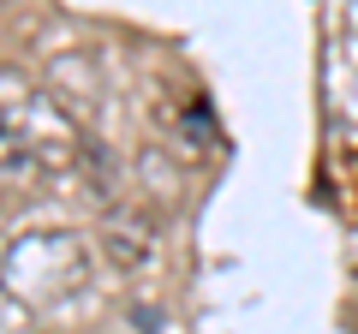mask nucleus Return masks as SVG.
Returning a JSON list of instances; mask_svg holds the SVG:
<instances>
[{
    "mask_svg": "<svg viewBox=\"0 0 358 334\" xmlns=\"http://www.w3.org/2000/svg\"><path fill=\"white\" fill-rule=\"evenodd\" d=\"M96 251L78 233H30L0 257V286L18 305H66L90 286Z\"/></svg>",
    "mask_w": 358,
    "mask_h": 334,
    "instance_id": "nucleus-2",
    "label": "nucleus"
},
{
    "mask_svg": "<svg viewBox=\"0 0 358 334\" xmlns=\"http://www.w3.org/2000/svg\"><path fill=\"white\" fill-rule=\"evenodd\" d=\"M0 143L18 161H36V167H72L84 150L66 108L54 96H42L18 66H0Z\"/></svg>",
    "mask_w": 358,
    "mask_h": 334,
    "instance_id": "nucleus-1",
    "label": "nucleus"
}]
</instances>
